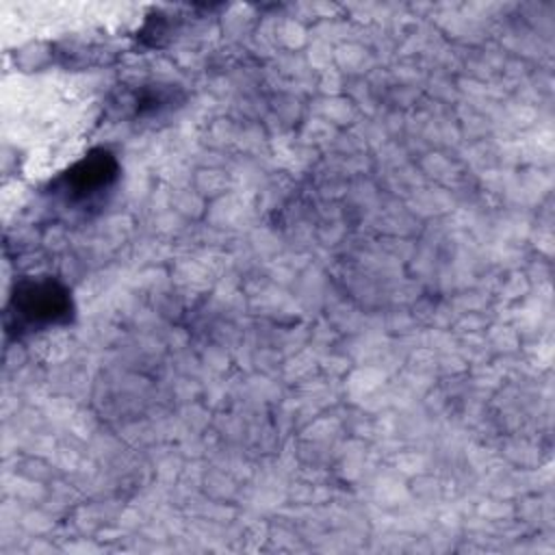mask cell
Instances as JSON below:
<instances>
[{"mask_svg": "<svg viewBox=\"0 0 555 555\" xmlns=\"http://www.w3.org/2000/svg\"><path fill=\"white\" fill-rule=\"evenodd\" d=\"M74 317L69 291L52 278H26L13 288L7 308L9 334L37 332L52 325H65Z\"/></svg>", "mask_w": 555, "mask_h": 555, "instance_id": "1", "label": "cell"}, {"mask_svg": "<svg viewBox=\"0 0 555 555\" xmlns=\"http://www.w3.org/2000/svg\"><path fill=\"white\" fill-rule=\"evenodd\" d=\"M119 178V163L113 152L98 147L76 160L52 182V193L72 208H89L104 199Z\"/></svg>", "mask_w": 555, "mask_h": 555, "instance_id": "2", "label": "cell"}, {"mask_svg": "<svg viewBox=\"0 0 555 555\" xmlns=\"http://www.w3.org/2000/svg\"><path fill=\"white\" fill-rule=\"evenodd\" d=\"M176 100V93H171L165 87L152 85V87H141L134 95H132V115L134 117H147L154 115L167 106H171Z\"/></svg>", "mask_w": 555, "mask_h": 555, "instance_id": "3", "label": "cell"}]
</instances>
